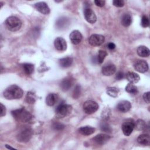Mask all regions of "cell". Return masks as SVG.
<instances>
[{"mask_svg":"<svg viewBox=\"0 0 150 150\" xmlns=\"http://www.w3.org/2000/svg\"><path fill=\"white\" fill-rule=\"evenodd\" d=\"M125 91L128 92V93L135 94L138 93V89L137 87L134 85L132 83H129L127 84V86L125 87Z\"/></svg>","mask_w":150,"mask_h":150,"instance_id":"29","label":"cell"},{"mask_svg":"<svg viewBox=\"0 0 150 150\" xmlns=\"http://www.w3.org/2000/svg\"><path fill=\"white\" fill-rule=\"evenodd\" d=\"M33 131L30 127L25 126L23 127L18 132L16 138L18 141L21 142H27L31 138Z\"/></svg>","mask_w":150,"mask_h":150,"instance_id":"4","label":"cell"},{"mask_svg":"<svg viewBox=\"0 0 150 150\" xmlns=\"http://www.w3.org/2000/svg\"><path fill=\"white\" fill-rule=\"evenodd\" d=\"M110 138V137L105 134H99L96 135L93 140L94 142L98 145H104L105 144Z\"/></svg>","mask_w":150,"mask_h":150,"instance_id":"14","label":"cell"},{"mask_svg":"<svg viewBox=\"0 0 150 150\" xmlns=\"http://www.w3.org/2000/svg\"><path fill=\"white\" fill-rule=\"evenodd\" d=\"M147 127V125L145 121L139 119L136 122H135V129L138 131H145Z\"/></svg>","mask_w":150,"mask_h":150,"instance_id":"26","label":"cell"},{"mask_svg":"<svg viewBox=\"0 0 150 150\" xmlns=\"http://www.w3.org/2000/svg\"><path fill=\"white\" fill-rule=\"evenodd\" d=\"M23 69L26 74H30L33 72L34 66L30 63H24L23 64Z\"/></svg>","mask_w":150,"mask_h":150,"instance_id":"30","label":"cell"},{"mask_svg":"<svg viewBox=\"0 0 150 150\" xmlns=\"http://www.w3.org/2000/svg\"><path fill=\"white\" fill-rule=\"evenodd\" d=\"M73 85V80L70 78H66L63 79L60 83V88L62 91H68Z\"/></svg>","mask_w":150,"mask_h":150,"instance_id":"17","label":"cell"},{"mask_svg":"<svg viewBox=\"0 0 150 150\" xmlns=\"http://www.w3.org/2000/svg\"><path fill=\"white\" fill-rule=\"evenodd\" d=\"M5 25L9 30L16 32L20 29L22 26V22L18 18L12 16L6 19Z\"/></svg>","mask_w":150,"mask_h":150,"instance_id":"3","label":"cell"},{"mask_svg":"<svg viewBox=\"0 0 150 150\" xmlns=\"http://www.w3.org/2000/svg\"><path fill=\"white\" fill-rule=\"evenodd\" d=\"M132 22L131 16L128 13H125L121 18V24L125 26H129Z\"/></svg>","mask_w":150,"mask_h":150,"instance_id":"24","label":"cell"},{"mask_svg":"<svg viewBox=\"0 0 150 150\" xmlns=\"http://www.w3.org/2000/svg\"><path fill=\"white\" fill-rule=\"evenodd\" d=\"M119 93V90L115 87H108L107 88V93L110 97H117Z\"/></svg>","mask_w":150,"mask_h":150,"instance_id":"27","label":"cell"},{"mask_svg":"<svg viewBox=\"0 0 150 150\" xmlns=\"http://www.w3.org/2000/svg\"><path fill=\"white\" fill-rule=\"evenodd\" d=\"M111 111L108 108H106L103 110L101 113V118L104 121H107L110 118Z\"/></svg>","mask_w":150,"mask_h":150,"instance_id":"32","label":"cell"},{"mask_svg":"<svg viewBox=\"0 0 150 150\" xmlns=\"http://www.w3.org/2000/svg\"><path fill=\"white\" fill-rule=\"evenodd\" d=\"M112 3L113 5L117 7H122L124 5V2L122 0H114Z\"/></svg>","mask_w":150,"mask_h":150,"instance_id":"37","label":"cell"},{"mask_svg":"<svg viewBox=\"0 0 150 150\" xmlns=\"http://www.w3.org/2000/svg\"><path fill=\"white\" fill-rule=\"evenodd\" d=\"M98 104L93 100H87L83 105V109L84 112L87 114H91L97 111L98 109Z\"/></svg>","mask_w":150,"mask_h":150,"instance_id":"6","label":"cell"},{"mask_svg":"<svg viewBox=\"0 0 150 150\" xmlns=\"http://www.w3.org/2000/svg\"><path fill=\"white\" fill-rule=\"evenodd\" d=\"M143 99L148 104L149 103V92H146L143 94Z\"/></svg>","mask_w":150,"mask_h":150,"instance_id":"38","label":"cell"},{"mask_svg":"<svg viewBox=\"0 0 150 150\" xmlns=\"http://www.w3.org/2000/svg\"><path fill=\"white\" fill-rule=\"evenodd\" d=\"M135 127V121L132 119H128L125 121L122 125V131L123 134L126 136H129Z\"/></svg>","mask_w":150,"mask_h":150,"instance_id":"7","label":"cell"},{"mask_svg":"<svg viewBox=\"0 0 150 150\" xmlns=\"http://www.w3.org/2000/svg\"><path fill=\"white\" fill-rule=\"evenodd\" d=\"M54 45L57 50L63 52L67 49V43L66 40L61 37H57L54 41Z\"/></svg>","mask_w":150,"mask_h":150,"instance_id":"11","label":"cell"},{"mask_svg":"<svg viewBox=\"0 0 150 150\" xmlns=\"http://www.w3.org/2000/svg\"><path fill=\"white\" fill-rule=\"evenodd\" d=\"M137 142L143 145H149L150 144V137L148 134H143L140 135L137 138Z\"/></svg>","mask_w":150,"mask_h":150,"instance_id":"20","label":"cell"},{"mask_svg":"<svg viewBox=\"0 0 150 150\" xmlns=\"http://www.w3.org/2000/svg\"><path fill=\"white\" fill-rule=\"evenodd\" d=\"M107 47L110 49V50H112V49H114L115 47V45L112 42H110L109 43L108 45H107Z\"/></svg>","mask_w":150,"mask_h":150,"instance_id":"42","label":"cell"},{"mask_svg":"<svg viewBox=\"0 0 150 150\" xmlns=\"http://www.w3.org/2000/svg\"><path fill=\"white\" fill-rule=\"evenodd\" d=\"M149 21L148 18L145 15L142 16V19H141L142 26L144 28H146V27H148L149 26Z\"/></svg>","mask_w":150,"mask_h":150,"instance_id":"35","label":"cell"},{"mask_svg":"<svg viewBox=\"0 0 150 150\" xmlns=\"http://www.w3.org/2000/svg\"><path fill=\"white\" fill-rule=\"evenodd\" d=\"M131 107V105L130 102L127 100L120 101L117 105V109L121 112H127L130 110Z\"/></svg>","mask_w":150,"mask_h":150,"instance_id":"16","label":"cell"},{"mask_svg":"<svg viewBox=\"0 0 150 150\" xmlns=\"http://www.w3.org/2000/svg\"><path fill=\"white\" fill-rule=\"evenodd\" d=\"M35 8L37 11L44 15H48L50 13V9L46 3L39 2L35 4Z\"/></svg>","mask_w":150,"mask_h":150,"instance_id":"15","label":"cell"},{"mask_svg":"<svg viewBox=\"0 0 150 150\" xmlns=\"http://www.w3.org/2000/svg\"><path fill=\"white\" fill-rule=\"evenodd\" d=\"M116 71V67L113 64H107L104 65L101 70V72L103 75L106 76H110L115 73Z\"/></svg>","mask_w":150,"mask_h":150,"instance_id":"13","label":"cell"},{"mask_svg":"<svg viewBox=\"0 0 150 150\" xmlns=\"http://www.w3.org/2000/svg\"><path fill=\"white\" fill-rule=\"evenodd\" d=\"M100 129L102 131L105 132H111L112 129L111 127L110 126V125L107 123H106L105 122H103L101 124H100Z\"/></svg>","mask_w":150,"mask_h":150,"instance_id":"33","label":"cell"},{"mask_svg":"<svg viewBox=\"0 0 150 150\" xmlns=\"http://www.w3.org/2000/svg\"><path fill=\"white\" fill-rule=\"evenodd\" d=\"M126 78L132 84L138 83L140 79V77L137 73L131 71H129L126 74Z\"/></svg>","mask_w":150,"mask_h":150,"instance_id":"19","label":"cell"},{"mask_svg":"<svg viewBox=\"0 0 150 150\" xmlns=\"http://www.w3.org/2000/svg\"><path fill=\"white\" fill-rule=\"evenodd\" d=\"M0 108H1V112H0L1 117H3L6 114V108L2 103H0Z\"/></svg>","mask_w":150,"mask_h":150,"instance_id":"39","label":"cell"},{"mask_svg":"<svg viewBox=\"0 0 150 150\" xmlns=\"http://www.w3.org/2000/svg\"><path fill=\"white\" fill-rule=\"evenodd\" d=\"M80 94H81V87L79 85H77L74 90H73V97L74 98H77L79 97V96H80Z\"/></svg>","mask_w":150,"mask_h":150,"instance_id":"34","label":"cell"},{"mask_svg":"<svg viewBox=\"0 0 150 150\" xmlns=\"http://www.w3.org/2000/svg\"><path fill=\"white\" fill-rule=\"evenodd\" d=\"M5 146H6V148H8V149H14V148H13V147H12V146H9L8 145H5Z\"/></svg>","mask_w":150,"mask_h":150,"instance_id":"43","label":"cell"},{"mask_svg":"<svg viewBox=\"0 0 150 150\" xmlns=\"http://www.w3.org/2000/svg\"><path fill=\"white\" fill-rule=\"evenodd\" d=\"M52 127L56 130H62L64 128V125L61 123L54 122L52 124Z\"/></svg>","mask_w":150,"mask_h":150,"instance_id":"36","label":"cell"},{"mask_svg":"<svg viewBox=\"0 0 150 150\" xmlns=\"http://www.w3.org/2000/svg\"><path fill=\"white\" fill-rule=\"evenodd\" d=\"M105 1H102V0H95L94 1V3L96 4V5L100 7H102L105 5Z\"/></svg>","mask_w":150,"mask_h":150,"instance_id":"40","label":"cell"},{"mask_svg":"<svg viewBox=\"0 0 150 150\" xmlns=\"http://www.w3.org/2000/svg\"><path fill=\"white\" fill-rule=\"evenodd\" d=\"M107 55V53L105 50H100L98 53V55L97 57V62L101 64L103 62L104 59Z\"/></svg>","mask_w":150,"mask_h":150,"instance_id":"31","label":"cell"},{"mask_svg":"<svg viewBox=\"0 0 150 150\" xmlns=\"http://www.w3.org/2000/svg\"><path fill=\"white\" fill-rule=\"evenodd\" d=\"M79 132L83 135H89L95 132V128L90 126L82 127L79 129Z\"/></svg>","mask_w":150,"mask_h":150,"instance_id":"22","label":"cell"},{"mask_svg":"<svg viewBox=\"0 0 150 150\" xmlns=\"http://www.w3.org/2000/svg\"><path fill=\"white\" fill-rule=\"evenodd\" d=\"M13 117L18 121L23 122H29L32 121V115L24 108L15 110L11 111Z\"/></svg>","mask_w":150,"mask_h":150,"instance_id":"2","label":"cell"},{"mask_svg":"<svg viewBox=\"0 0 150 150\" xmlns=\"http://www.w3.org/2000/svg\"><path fill=\"white\" fill-rule=\"evenodd\" d=\"M137 54L142 57H147L149 56L150 51L149 49L145 46H139L137 50Z\"/></svg>","mask_w":150,"mask_h":150,"instance_id":"21","label":"cell"},{"mask_svg":"<svg viewBox=\"0 0 150 150\" xmlns=\"http://www.w3.org/2000/svg\"><path fill=\"white\" fill-rule=\"evenodd\" d=\"M69 25V20L64 17H62L59 18L57 21L56 22V26L58 29H63L64 28H66L67 26Z\"/></svg>","mask_w":150,"mask_h":150,"instance_id":"25","label":"cell"},{"mask_svg":"<svg viewBox=\"0 0 150 150\" xmlns=\"http://www.w3.org/2000/svg\"><path fill=\"white\" fill-rule=\"evenodd\" d=\"M36 97L33 93L31 91L28 92L26 96V101L28 103L30 104H34L36 101Z\"/></svg>","mask_w":150,"mask_h":150,"instance_id":"28","label":"cell"},{"mask_svg":"<svg viewBox=\"0 0 150 150\" xmlns=\"http://www.w3.org/2000/svg\"><path fill=\"white\" fill-rule=\"evenodd\" d=\"M59 99V96L56 93H50L46 98V103L49 106L54 105Z\"/></svg>","mask_w":150,"mask_h":150,"instance_id":"18","label":"cell"},{"mask_svg":"<svg viewBox=\"0 0 150 150\" xmlns=\"http://www.w3.org/2000/svg\"><path fill=\"white\" fill-rule=\"evenodd\" d=\"M82 35L81 33L77 30H74L72 31L70 35L69 38L71 42L74 45H78L80 43L82 40Z\"/></svg>","mask_w":150,"mask_h":150,"instance_id":"12","label":"cell"},{"mask_svg":"<svg viewBox=\"0 0 150 150\" xmlns=\"http://www.w3.org/2000/svg\"><path fill=\"white\" fill-rule=\"evenodd\" d=\"M23 93V90L21 87L16 85H11L4 90L3 94L7 100H13L21 98Z\"/></svg>","mask_w":150,"mask_h":150,"instance_id":"1","label":"cell"},{"mask_svg":"<svg viewBox=\"0 0 150 150\" xmlns=\"http://www.w3.org/2000/svg\"><path fill=\"white\" fill-rule=\"evenodd\" d=\"M124 76V73L122 71H119L117 73L116 76H115V79L118 80H121L122 79H123Z\"/></svg>","mask_w":150,"mask_h":150,"instance_id":"41","label":"cell"},{"mask_svg":"<svg viewBox=\"0 0 150 150\" xmlns=\"http://www.w3.org/2000/svg\"><path fill=\"white\" fill-rule=\"evenodd\" d=\"M135 70L139 73H145L148 70V64L144 60H138L134 64Z\"/></svg>","mask_w":150,"mask_h":150,"instance_id":"10","label":"cell"},{"mask_svg":"<svg viewBox=\"0 0 150 150\" xmlns=\"http://www.w3.org/2000/svg\"><path fill=\"white\" fill-rule=\"evenodd\" d=\"M72 107L64 103H62L57 105L55 110L56 115L59 118H63L71 113Z\"/></svg>","mask_w":150,"mask_h":150,"instance_id":"5","label":"cell"},{"mask_svg":"<svg viewBox=\"0 0 150 150\" xmlns=\"http://www.w3.org/2000/svg\"><path fill=\"white\" fill-rule=\"evenodd\" d=\"M73 63V59L70 57H66L59 60V64L63 68L70 67Z\"/></svg>","mask_w":150,"mask_h":150,"instance_id":"23","label":"cell"},{"mask_svg":"<svg viewBox=\"0 0 150 150\" xmlns=\"http://www.w3.org/2000/svg\"><path fill=\"white\" fill-rule=\"evenodd\" d=\"M84 15L86 20L90 23L93 24L97 21V17L95 13L89 7H86L84 8Z\"/></svg>","mask_w":150,"mask_h":150,"instance_id":"9","label":"cell"},{"mask_svg":"<svg viewBox=\"0 0 150 150\" xmlns=\"http://www.w3.org/2000/svg\"><path fill=\"white\" fill-rule=\"evenodd\" d=\"M104 36L98 34H93L88 38V43L93 46H100L104 42Z\"/></svg>","mask_w":150,"mask_h":150,"instance_id":"8","label":"cell"}]
</instances>
